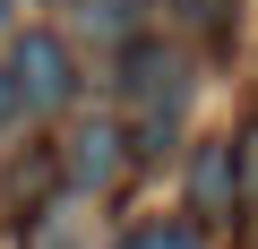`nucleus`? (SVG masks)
Masks as SVG:
<instances>
[{"label": "nucleus", "mask_w": 258, "mask_h": 249, "mask_svg": "<svg viewBox=\"0 0 258 249\" xmlns=\"http://www.w3.org/2000/svg\"><path fill=\"white\" fill-rule=\"evenodd\" d=\"M241 181H249V155L232 138H207L189 155V215L198 223H232L241 215Z\"/></svg>", "instance_id": "3"}, {"label": "nucleus", "mask_w": 258, "mask_h": 249, "mask_svg": "<svg viewBox=\"0 0 258 249\" xmlns=\"http://www.w3.org/2000/svg\"><path fill=\"white\" fill-rule=\"evenodd\" d=\"M249 249H258V240H249Z\"/></svg>", "instance_id": "11"}, {"label": "nucleus", "mask_w": 258, "mask_h": 249, "mask_svg": "<svg viewBox=\"0 0 258 249\" xmlns=\"http://www.w3.org/2000/svg\"><path fill=\"white\" fill-rule=\"evenodd\" d=\"M9 9H18V0H0V26H9Z\"/></svg>", "instance_id": "10"}, {"label": "nucleus", "mask_w": 258, "mask_h": 249, "mask_svg": "<svg viewBox=\"0 0 258 249\" xmlns=\"http://www.w3.org/2000/svg\"><path fill=\"white\" fill-rule=\"evenodd\" d=\"M120 249H198V223H147V232H129Z\"/></svg>", "instance_id": "8"}, {"label": "nucleus", "mask_w": 258, "mask_h": 249, "mask_svg": "<svg viewBox=\"0 0 258 249\" xmlns=\"http://www.w3.org/2000/svg\"><path fill=\"white\" fill-rule=\"evenodd\" d=\"M181 18L207 35V52H232V0H181Z\"/></svg>", "instance_id": "6"}, {"label": "nucleus", "mask_w": 258, "mask_h": 249, "mask_svg": "<svg viewBox=\"0 0 258 249\" xmlns=\"http://www.w3.org/2000/svg\"><path fill=\"white\" fill-rule=\"evenodd\" d=\"M9 86H18V112H60V103L78 95L69 43H60L52 26H26V35L9 43Z\"/></svg>", "instance_id": "2"}, {"label": "nucleus", "mask_w": 258, "mask_h": 249, "mask_svg": "<svg viewBox=\"0 0 258 249\" xmlns=\"http://www.w3.org/2000/svg\"><path fill=\"white\" fill-rule=\"evenodd\" d=\"M120 95H129V155H164V138L181 129V112H189V52L172 43H129L120 52Z\"/></svg>", "instance_id": "1"}, {"label": "nucleus", "mask_w": 258, "mask_h": 249, "mask_svg": "<svg viewBox=\"0 0 258 249\" xmlns=\"http://www.w3.org/2000/svg\"><path fill=\"white\" fill-rule=\"evenodd\" d=\"M147 9H155V0H86V26L95 35H138Z\"/></svg>", "instance_id": "5"}, {"label": "nucleus", "mask_w": 258, "mask_h": 249, "mask_svg": "<svg viewBox=\"0 0 258 249\" xmlns=\"http://www.w3.org/2000/svg\"><path fill=\"white\" fill-rule=\"evenodd\" d=\"M26 249H78V232H69V206H52V198H43V206L26 215Z\"/></svg>", "instance_id": "7"}, {"label": "nucleus", "mask_w": 258, "mask_h": 249, "mask_svg": "<svg viewBox=\"0 0 258 249\" xmlns=\"http://www.w3.org/2000/svg\"><path fill=\"white\" fill-rule=\"evenodd\" d=\"M9 120H26V112H18V86H9V69H0V129H9Z\"/></svg>", "instance_id": "9"}, {"label": "nucleus", "mask_w": 258, "mask_h": 249, "mask_svg": "<svg viewBox=\"0 0 258 249\" xmlns=\"http://www.w3.org/2000/svg\"><path fill=\"white\" fill-rule=\"evenodd\" d=\"M120 163H129L120 120H78V129H69V146H60L69 189H112V181H120Z\"/></svg>", "instance_id": "4"}]
</instances>
